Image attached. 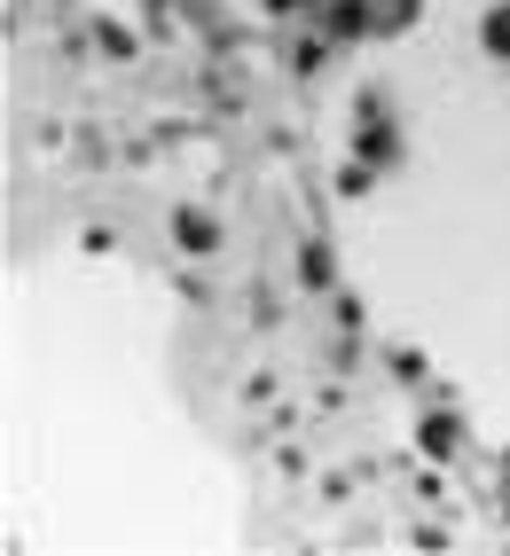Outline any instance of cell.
Returning <instances> with one entry per match:
<instances>
[{"label":"cell","instance_id":"6da1fadb","mask_svg":"<svg viewBox=\"0 0 510 556\" xmlns=\"http://www.w3.org/2000/svg\"><path fill=\"white\" fill-rule=\"evenodd\" d=\"M487 48H495V55H510V9H495V16H487Z\"/></svg>","mask_w":510,"mask_h":556}]
</instances>
